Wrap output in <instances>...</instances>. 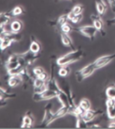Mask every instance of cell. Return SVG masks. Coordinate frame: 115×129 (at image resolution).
Returning <instances> with one entry per match:
<instances>
[{"mask_svg":"<svg viewBox=\"0 0 115 129\" xmlns=\"http://www.w3.org/2000/svg\"><path fill=\"white\" fill-rule=\"evenodd\" d=\"M72 11L76 15L82 14V12H83V6H82V5H80V4H77V5H76V6H74V7H73Z\"/></svg>","mask_w":115,"mask_h":129,"instance_id":"28","label":"cell"},{"mask_svg":"<svg viewBox=\"0 0 115 129\" xmlns=\"http://www.w3.org/2000/svg\"><path fill=\"white\" fill-rule=\"evenodd\" d=\"M22 83H23V78H22V76L20 75H10V77L8 79V84L11 88L19 86Z\"/></svg>","mask_w":115,"mask_h":129,"instance_id":"10","label":"cell"},{"mask_svg":"<svg viewBox=\"0 0 115 129\" xmlns=\"http://www.w3.org/2000/svg\"><path fill=\"white\" fill-rule=\"evenodd\" d=\"M108 127H110V128H115V121L110 122V123L108 124Z\"/></svg>","mask_w":115,"mask_h":129,"instance_id":"37","label":"cell"},{"mask_svg":"<svg viewBox=\"0 0 115 129\" xmlns=\"http://www.w3.org/2000/svg\"><path fill=\"white\" fill-rule=\"evenodd\" d=\"M47 89H48V86H47V82H46L40 87H34V92L35 93H42V92H43V91H45Z\"/></svg>","mask_w":115,"mask_h":129,"instance_id":"27","label":"cell"},{"mask_svg":"<svg viewBox=\"0 0 115 129\" xmlns=\"http://www.w3.org/2000/svg\"><path fill=\"white\" fill-rule=\"evenodd\" d=\"M12 41L9 38H4V39H1V43H0V46H1V50L3 51L5 49H7L8 47H10L12 44Z\"/></svg>","mask_w":115,"mask_h":129,"instance_id":"20","label":"cell"},{"mask_svg":"<svg viewBox=\"0 0 115 129\" xmlns=\"http://www.w3.org/2000/svg\"><path fill=\"white\" fill-rule=\"evenodd\" d=\"M71 74V68L69 67V65H63L61 66V68L59 69V75L61 77H66Z\"/></svg>","mask_w":115,"mask_h":129,"instance_id":"17","label":"cell"},{"mask_svg":"<svg viewBox=\"0 0 115 129\" xmlns=\"http://www.w3.org/2000/svg\"><path fill=\"white\" fill-rule=\"evenodd\" d=\"M76 126L77 128H88V122L80 116L76 118Z\"/></svg>","mask_w":115,"mask_h":129,"instance_id":"21","label":"cell"},{"mask_svg":"<svg viewBox=\"0 0 115 129\" xmlns=\"http://www.w3.org/2000/svg\"><path fill=\"white\" fill-rule=\"evenodd\" d=\"M29 50L31 51L34 54H39V52L41 51V44L35 39V37L31 35L30 36V44H29Z\"/></svg>","mask_w":115,"mask_h":129,"instance_id":"11","label":"cell"},{"mask_svg":"<svg viewBox=\"0 0 115 129\" xmlns=\"http://www.w3.org/2000/svg\"><path fill=\"white\" fill-rule=\"evenodd\" d=\"M78 106L82 108L83 110H85V111L91 109V107H92L90 100H89V99H87V98H83V99H81L80 102H79Z\"/></svg>","mask_w":115,"mask_h":129,"instance_id":"19","label":"cell"},{"mask_svg":"<svg viewBox=\"0 0 115 129\" xmlns=\"http://www.w3.org/2000/svg\"><path fill=\"white\" fill-rule=\"evenodd\" d=\"M14 15L12 13V11H6V12H1V16H0V25H5L7 26L9 22L11 21V19L13 17Z\"/></svg>","mask_w":115,"mask_h":129,"instance_id":"12","label":"cell"},{"mask_svg":"<svg viewBox=\"0 0 115 129\" xmlns=\"http://www.w3.org/2000/svg\"><path fill=\"white\" fill-rule=\"evenodd\" d=\"M33 123H34V117L30 111H27L23 117L21 127L22 128H30L33 126Z\"/></svg>","mask_w":115,"mask_h":129,"instance_id":"7","label":"cell"},{"mask_svg":"<svg viewBox=\"0 0 115 129\" xmlns=\"http://www.w3.org/2000/svg\"><path fill=\"white\" fill-rule=\"evenodd\" d=\"M52 108H53V105L52 103H48L44 108V115H43V121H42V127H46L50 123H52V119H53V115L54 113L52 112Z\"/></svg>","mask_w":115,"mask_h":129,"instance_id":"3","label":"cell"},{"mask_svg":"<svg viewBox=\"0 0 115 129\" xmlns=\"http://www.w3.org/2000/svg\"><path fill=\"white\" fill-rule=\"evenodd\" d=\"M107 114L108 117L110 120H114L115 119V106L113 107H108L107 108Z\"/></svg>","mask_w":115,"mask_h":129,"instance_id":"25","label":"cell"},{"mask_svg":"<svg viewBox=\"0 0 115 129\" xmlns=\"http://www.w3.org/2000/svg\"><path fill=\"white\" fill-rule=\"evenodd\" d=\"M91 20L94 23V25L96 27V29L101 33L102 36L106 35V32H104V22L102 21V19L99 15L92 14L91 15Z\"/></svg>","mask_w":115,"mask_h":129,"instance_id":"6","label":"cell"},{"mask_svg":"<svg viewBox=\"0 0 115 129\" xmlns=\"http://www.w3.org/2000/svg\"><path fill=\"white\" fill-rule=\"evenodd\" d=\"M11 11H12V13H13L14 16H19V15L24 13V9L21 6H17V7H15Z\"/></svg>","mask_w":115,"mask_h":129,"instance_id":"29","label":"cell"},{"mask_svg":"<svg viewBox=\"0 0 115 129\" xmlns=\"http://www.w3.org/2000/svg\"><path fill=\"white\" fill-rule=\"evenodd\" d=\"M61 31H62V33H66V34H69V33H70L73 30V27H72V25H70L69 23H66V24H64V25H61Z\"/></svg>","mask_w":115,"mask_h":129,"instance_id":"26","label":"cell"},{"mask_svg":"<svg viewBox=\"0 0 115 129\" xmlns=\"http://www.w3.org/2000/svg\"><path fill=\"white\" fill-rule=\"evenodd\" d=\"M108 3L113 13H115V0H108Z\"/></svg>","mask_w":115,"mask_h":129,"instance_id":"35","label":"cell"},{"mask_svg":"<svg viewBox=\"0 0 115 129\" xmlns=\"http://www.w3.org/2000/svg\"><path fill=\"white\" fill-rule=\"evenodd\" d=\"M97 70L96 66L94 64V62L93 63H90V64L84 66L82 69H80V72L82 74L83 77L84 78H87V77H90L91 75H94V73Z\"/></svg>","mask_w":115,"mask_h":129,"instance_id":"8","label":"cell"},{"mask_svg":"<svg viewBox=\"0 0 115 129\" xmlns=\"http://www.w3.org/2000/svg\"><path fill=\"white\" fill-rule=\"evenodd\" d=\"M20 62L19 61H14V62H10V61H7V63H6V69H7V71L9 70H12V69H15L19 67L20 66Z\"/></svg>","mask_w":115,"mask_h":129,"instance_id":"23","label":"cell"},{"mask_svg":"<svg viewBox=\"0 0 115 129\" xmlns=\"http://www.w3.org/2000/svg\"><path fill=\"white\" fill-rule=\"evenodd\" d=\"M100 114H102V110H93L92 108L89 110L85 111V113L83 114L82 118L86 121L87 122H93L94 119L98 117Z\"/></svg>","mask_w":115,"mask_h":129,"instance_id":"9","label":"cell"},{"mask_svg":"<svg viewBox=\"0 0 115 129\" xmlns=\"http://www.w3.org/2000/svg\"><path fill=\"white\" fill-rule=\"evenodd\" d=\"M95 8H96V11L99 15H103L107 11V5L103 0H96L95 1Z\"/></svg>","mask_w":115,"mask_h":129,"instance_id":"14","label":"cell"},{"mask_svg":"<svg viewBox=\"0 0 115 129\" xmlns=\"http://www.w3.org/2000/svg\"><path fill=\"white\" fill-rule=\"evenodd\" d=\"M115 106V99L113 98H108L107 101H106V107H113Z\"/></svg>","mask_w":115,"mask_h":129,"instance_id":"34","label":"cell"},{"mask_svg":"<svg viewBox=\"0 0 115 129\" xmlns=\"http://www.w3.org/2000/svg\"><path fill=\"white\" fill-rule=\"evenodd\" d=\"M58 95H59V93L57 91L50 90V89H47L45 91H43L42 93L34 92V94L32 95V98L35 102H41V101L51 100V99H54V98H58Z\"/></svg>","mask_w":115,"mask_h":129,"instance_id":"2","label":"cell"},{"mask_svg":"<svg viewBox=\"0 0 115 129\" xmlns=\"http://www.w3.org/2000/svg\"><path fill=\"white\" fill-rule=\"evenodd\" d=\"M77 30H79V32L81 33L82 35L88 37V38H90L91 40L94 39V37L96 36L97 31H98V30L96 29V27H95L94 25H83V26H80Z\"/></svg>","mask_w":115,"mask_h":129,"instance_id":"4","label":"cell"},{"mask_svg":"<svg viewBox=\"0 0 115 129\" xmlns=\"http://www.w3.org/2000/svg\"><path fill=\"white\" fill-rule=\"evenodd\" d=\"M67 16H68V19H69V21H72L73 19L75 18V16H76V14L73 12L72 11H69L68 13H67Z\"/></svg>","mask_w":115,"mask_h":129,"instance_id":"36","label":"cell"},{"mask_svg":"<svg viewBox=\"0 0 115 129\" xmlns=\"http://www.w3.org/2000/svg\"><path fill=\"white\" fill-rule=\"evenodd\" d=\"M67 1H72V0H67Z\"/></svg>","mask_w":115,"mask_h":129,"instance_id":"38","label":"cell"},{"mask_svg":"<svg viewBox=\"0 0 115 129\" xmlns=\"http://www.w3.org/2000/svg\"><path fill=\"white\" fill-rule=\"evenodd\" d=\"M106 95H107L108 98H113V99H115V85L109 86L106 90Z\"/></svg>","mask_w":115,"mask_h":129,"instance_id":"22","label":"cell"},{"mask_svg":"<svg viewBox=\"0 0 115 129\" xmlns=\"http://www.w3.org/2000/svg\"><path fill=\"white\" fill-rule=\"evenodd\" d=\"M1 91H0V100H8V99H11L13 97L16 96L15 93H10L8 90H5L3 88H1Z\"/></svg>","mask_w":115,"mask_h":129,"instance_id":"18","label":"cell"},{"mask_svg":"<svg viewBox=\"0 0 115 129\" xmlns=\"http://www.w3.org/2000/svg\"><path fill=\"white\" fill-rule=\"evenodd\" d=\"M58 99L61 102V106H70V103H69V100H68V96H67V94H66L63 90H61V92L59 93Z\"/></svg>","mask_w":115,"mask_h":129,"instance_id":"16","label":"cell"},{"mask_svg":"<svg viewBox=\"0 0 115 129\" xmlns=\"http://www.w3.org/2000/svg\"><path fill=\"white\" fill-rule=\"evenodd\" d=\"M84 57V52L81 49H77V50H74L72 52L66 53L63 56L60 57L57 59V64L60 66H63V65H69L71 63L79 61L82 57Z\"/></svg>","mask_w":115,"mask_h":129,"instance_id":"1","label":"cell"},{"mask_svg":"<svg viewBox=\"0 0 115 129\" xmlns=\"http://www.w3.org/2000/svg\"><path fill=\"white\" fill-rule=\"evenodd\" d=\"M44 83H46V81H44V80H43V79H41L40 77L37 76L36 78L34 79V81H33V87H40L43 85Z\"/></svg>","mask_w":115,"mask_h":129,"instance_id":"30","label":"cell"},{"mask_svg":"<svg viewBox=\"0 0 115 129\" xmlns=\"http://www.w3.org/2000/svg\"><path fill=\"white\" fill-rule=\"evenodd\" d=\"M61 43H62V44H63L64 46L70 47V48H73V47H74V42H73L72 38L69 36V34L61 33Z\"/></svg>","mask_w":115,"mask_h":129,"instance_id":"13","label":"cell"},{"mask_svg":"<svg viewBox=\"0 0 115 129\" xmlns=\"http://www.w3.org/2000/svg\"><path fill=\"white\" fill-rule=\"evenodd\" d=\"M75 76H76V79L78 81V82H82L83 80H84V77H83L82 74H81V72H80V70L79 71H77V72H76V75H75Z\"/></svg>","mask_w":115,"mask_h":129,"instance_id":"33","label":"cell"},{"mask_svg":"<svg viewBox=\"0 0 115 129\" xmlns=\"http://www.w3.org/2000/svg\"><path fill=\"white\" fill-rule=\"evenodd\" d=\"M23 27V23L20 20H13L11 24V30L13 32H20Z\"/></svg>","mask_w":115,"mask_h":129,"instance_id":"15","label":"cell"},{"mask_svg":"<svg viewBox=\"0 0 115 129\" xmlns=\"http://www.w3.org/2000/svg\"><path fill=\"white\" fill-rule=\"evenodd\" d=\"M33 72H34V74H35L36 76H39L40 75H42V74H43V72H45V71H44V69H43V67L37 66V67H35V68L33 69Z\"/></svg>","mask_w":115,"mask_h":129,"instance_id":"31","label":"cell"},{"mask_svg":"<svg viewBox=\"0 0 115 129\" xmlns=\"http://www.w3.org/2000/svg\"><path fill=\"white\" fill-rule=\"evenodd\" d=\"M68 21H69V19H68L67 14H62L58 18V25L61 26L62 25H64V24H66V23H68Z\"/></svg>","mask_w":115,"mask_h":129,"instance_id":"24","label":"cell"},{"mask_svg":"<svg viewBox=\"0 0 115 129\" xmlns=\"http://www.w3.org/2000/svg\"><path fill=\"white\" fill-rule=\"evenodd\" d=\"M82 19H83V15L82 14H77L75 16V18L73 19L72 23H74V24H78V23H80V22L82 21Z\"/></svg>","mask_w":115,"mask_h":129,"instance_id":"32","label":"cell"},{"mask_svg":"<svg viewBox=\"0 0 115 129\" xmlns=\"http://www.w3.org/2000/svg\"><path fill=\"white\" fill-rule=\"evenodd\" d=\"M114 58H115V54L102 56V57H98L96 60L94 61V64H95L97 69H101L103 68V67H105V66H107L108 63H110Z\"/></svg>","mask_w":115,"mask_h":129,"instance_id":"5","label":"cell"}]
</instances>
